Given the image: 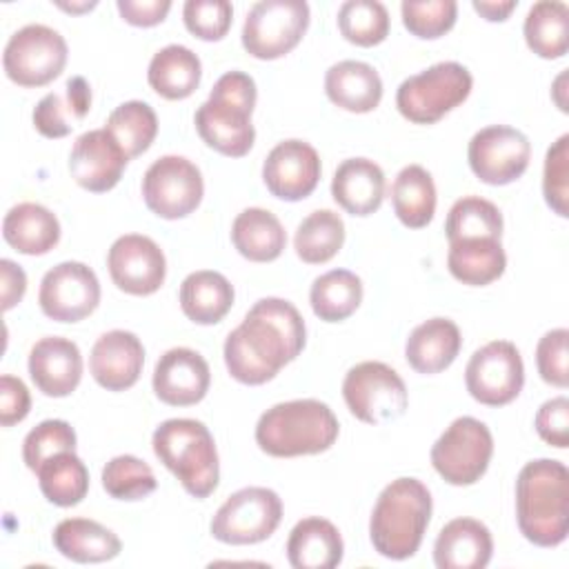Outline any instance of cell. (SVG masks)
Segmentation results:
<instances>
[{"label": "cell", "mask_w": 569, "mask_h": 569, "mask_svg": "<svg viewBox=\"0 0 569 569\" xmlns=\"http://www.w3.org/2000/svg\"><path fill=\"white\" fill-rule=\"evenodd\" d=\"M307 342L300 311L282 298H260L229 331L224 340V365L242 385H264L296 360Z\"/></svg>", "instance_id": "6da1fadb"}, {"label": "cell", "mask_w": 569, "mask_h": 569, "mask_svg": "<svg viewBox=\"0 0 569 569\" xmlns=\"http://www.w3.org/2000/svg\"><path fill=\"white\" fill-rule=\"evenodd\" d=\"M520 533L536 547H558L569 531V471L551 458L527 462L516 478Z\"/></svg>", "instance_id": "7a4b0ae2"}, {"label": "cell", "mask_w": 569, "mask_h": 569, "mask_svg": "<svg viewBox=\"0 0 569 569\" xmlns=\"http://www.w3.org/2000/svg\"><path fill=\"white\" fill-rule=\"evenodd\" d=\"M431 520V493L418 478H396L378 496L369 538L373 549L389 560L411 558Z\"/></svg>", "instance_id": "3957f363"}, {"label": "cell", "mask_w": 569, "mask_h": 569, "mask_svg": "<svg viewBox=\"0 0 569 569\" xmlns=\"http://www.w3.org/2000/svg\"><path fill=\"white\" fill-rule=\"evenodd\" d=\"M256 98V82L249 73L236 69L222 73L193 116L198 136L218 153L242 158L256 140L251 124Z\"/></svg>", "instance_id": "277c9868"}, {"label": "cell", "mask_w": 569, "mask_h": 569, "mask_svg": "<svg viewBox=\"0 0 569 569\" xmlns=\"http://www.w3.org/2000/svg\"><path fill=\"white\" fill-rule=\"evenodd\" d=\"M340 433L329 405L316 398L287 400L269 407L256 425L258 447L273 458L313 456L327 451Z\"/></svg>", "instance_id": "5b68a950"}, {"label": "cell", "mask_w": 569, "mask_h": 569, "mask_svg": "<svg viewBox=\"0 0 569 569\" xmlns=\"http://www.w3.org/2000/svg\"><path fill=\"white\" fill-rule=\"evenodd\" d=\"M158 460L180 480L184 491L198 500L213 493L220 478L218 449L209 427L193 418H169L151 438Z\"/></svg>", "instance_id": "8992f818"}, {"label": "cell", "mask_w": 569, "mask_h": 569, "mask_svg": "<svg viewBox=\"0 0 569 569\" xmlns=\"http://www.w3.org/2000/svg\"><path fill=\"white\" fill-rule=\"evenodd\" d=\"M473 87L469 69L460 62L445 60L409 76L396 91V107L409 122L433 124L445 113L462 104Z\"/></svg>", "instance_id": "52a82bcc"}, {"label": "cell", "mask_w": 569, "mask_h": 569, "mask_svg": "<svg viewBox=\"0 0 569 569\" xmlns=\"http://www.w3.org/2000/svg\"><path fill=\"white\" fill-rule=\"evenodd\" d=\"M493 456V436L489 427L473 418H456L431 447V465L438 476L456 487L478 482Z\"/></svg>", "instance_id": "ba28073f"}, {"label": "cell", "mask_w": 569, "mask_h": 569, "mask_svg": "<svg viewBox=\"0 0 569 569\" xmlns=\"http://www.w3.org/2000/svg\"><path fill=\"white\" fill-rule=\"evenodd\" d=\"M347 409L367 425L400 418L409 405L405 380L385 362L365 360L351 367L342 380Z\"/></svg>", "instance_id": "9c48e42d"}, {"label": "cell", "mask_w": 569, "mask_h": 569, "mask_svg": "<svg viewBox=\"0 0 569 569\" xmlns=\"http://www.w3.org/2000/svg\"><path fill=\"white\" fill-rule=\"evenodd\" d=\"M280 520L282 500L273 489L244 487L218 507L209 531L224 545H256L267 540Z\"/></svg>", "instance_id": "30bf717a"}, {"label": "cell", "mask_w": 569, "mask_h": 569, "mask_svg": "<svg viewBox=\"0 0 569 569\" xmlns=\"http://www.w3.org/2000/svg\"><path fill=\"white\" fill-rule=\"evenodd\" d=\"M309 27L305 0H260L242 24V47L258 60H276L289 53Z\"/></svg>", "instance_id": "8fae6325"}, {"label": "cell", "mask_w": 569, "mask_h": 569, "mask_svg": "<svg viewBox=\"0 0 569 569\" xmlns=\"http://www.w3.org/2000/svg\"><path fill=\"white\" fill-rule=\"evenodd\" d=\"M69 47L60 31L47 24H24L4 44L2 67L20 87H42L56 80L67 64Z\"/></svg>", "instance_id": "7c38bea8"}, {"label": "cell", "mask_w": 569, "mask_h": 569, "mask_svg": "<svg viewBox=\"0 0 569 569\" xmlns=\"http://www.w3.org/2000/svg\"><path fill=\"white\" fill-rule=\"evenodd\" d=\"M469 396L487 407H502L518 398L525 385V365L509 340H491L476 349L465 369Z\"/></svg>", "instance_id": "4fadbf2b"}, {"label": "cell", "mask_w": 569, "mask_h": 569, "mask_svg": "<svg viewBox=\"0 0 569 569\" xmlns=\"http://www.w3.org/2000/svg\"><path fill=\"white\" fill-rule=\"evenodd\" d=\"M202 196V173L184 156H162L142 176L144 204L158 218H184L198 209Z\"/></svg>", "instance_id": "5bb4252c"}, {"label": "cell", "mask_w": 569, "mask_h": 569, "mask_svg": "<svg viewBox=\"0 0 569 569\" xmlns=\"http://www.w3.org/2000/svg\"><path fill=\"white\" fill-rule=\"evenodd\" d=\"M469 167L478 180L502 187L518 180L531 158L529 138L507 124H489L473 133L467 147Z\"/></svg>", "instance_id": "9a60e30c"}, {"label": "cell", "mask_w": 569, "mask_h": 569, "mask_svg": "<svg viewBox=\"0 0 569 569\" xmlns=\"http://www.w3.org/2000/svg\"><path fill=\"white\" fill-rule=\"evenodd\" d=\"M38 302L47 318L78 322L91 316L100 302L98 276L84 262H60L42 276Z\"/></svg>", "instance_id": "2e32d148"}, {"label": "cell", "mask_w": 569, "mask_h": 569, "mask_svg": "<svg viewBox=\"0 0 569 569\" xmlns=\"http://www.w3.org/2000/svg\"><path fill=\"white\" fill-rule=\"evenodd\" d=\"M107 269L118 289L131 296L156 293L167 276L162 249L142 233H124L107 251Z\"/></svg>", "instance_id": "e0dca14e"}, {"label": "cell", "mask_w": 569, "mask_h": 569, "mask_svg": "<svg viewBox=\"0 0 569 569\" xmlns=\"http://www.w3.org/2000/svg\"><path fill=\"white\" fill-rule=\"evenodd\" d=\"M320 156L318 151L298 138L278 142L264 158L262 180L271 196L296 202L307 198L320 180Z\"/></svg>", "instance_id": "ac0fdd59"}, {"label": "cell", "mask_w": 569, "mask_h": 569, "mask_svg": "<svg viewBox=\"0 0 569 569\" xmlns=\"http://www.w3.org/2000/svg\"><path fill=\"white\" fill-rule=\"evenodd\" d=\"M129 158L107 129H91L76 138L69 153V173L87 191L104 193L113 189Z\"/></svg>", "instance_id": "d6986e66"}, {"label": "cell", "mask_w": 569, "mask_h": 569, "mask_svg": "<svg viewBox=\"0 0 569 569\" xmlns=\"http://www.w3.org/2000/svg\"><path fill=\"white\" fill-rule=\"evenodd\" d=\"M151 385L164 405L189 407L207 396L211 371L198 351L189 347H173L158 358Z\"/></svg>", "instance_id": "ffe728a7"}, {"label": "cell", "mask_w": 569, "mask_h": 569, "mask_svg": "<svg viewBox=\"0 0 569 569\" xmlns=\"http://www.w3.org/2000/svg\"><path fill=\"white\" fill-rule=\"evenodd\" d=\"M144 365V347L140 338L124 329L102 333L89 356V371L93 380L107 391H124L140 378Z\"/></svg>", "instance_id": "44dd1931"}, {"label": "cell", "mask_w": 569, "mask_h": 569, "mask_svg": "<svg viewBox=\"0 0 569 569\" xmlns=\"http://www.w3.org/2000/svg\"><path fill=\"white\" fill-rule=\"evenodd\" d=\"M29 376L44 396H69L82 378V353L78 345L60 336L40 338L29 351Z\"/></svg>", "instance_id": "7402d4cb"}, {"label": "cell", "mask_w": 569, "mask_h": 569, "mask_svg": "<svg viewBox=\"0 0 569 569\" xmlns=\"http://www.w3.org/2000/svg\"><path fill=\"white\" fill-rule=\"evenodd\" d=\"M491 556V531L476 518L449 520L433 542V562L438 569H482Z\"/></svg>", "instance_id": "603a6c76"}, {"label": "cell", "mask_w": 569, "mask_h": 569, "mask_svg": "<svg viewBox=\"0 0 569 569\" xmlns=\"http://www.w3.org/2000/svg\"><path fill=\"white\" fill-rule=\"evenodd\" d=\"M333 200L351 216H369L385 200V171L369 158H347L331 180Z\"/></svg>", "instance_id": "cb8c5ba5"}, {"label": "cell", "mask_w": 569, "mask_h": 569, "mask_svg": "<svg viewBox=\"0 0 569 569\" xmlns=\"http://www.w3.org/2000/svg\"><path fill=\"white\" fill-rule=\"evenodd\" d=\"M462 336L453 320L429 318L413 327L405 342V358L418 373L431 376L445 371L460 353Z\"/></svg>", "instance_id": "d4e9b609"}, {"label": "cell", "mask_w": 569, "mask_h": 569, "mask_svg": "<svg viewBox=\"0 0 569 569\" xmlns=\"http://www.w3.org/2000/svg\"><path fill=\"white\" fill-rule=\"evenodd\" d=\"M342 553L338 527L320 516L302 518L287 538V558L296 569H333L342 562Z\"/></svg>", "instance_id": "484cf974"}, {"label": "cell", "mask_w": 569, "mask_h": 569, "mask_svg": "<svg viewBox=\"0 0 569 569\" xmlns=\"http://www.w3.org/2000/svg\"><path fill=\"white\" fill-rule=\"evenodd\" d=\"M325 93L345 111L367 113L382 100V78L369 62L340 60L325 73Z\"/></svg>", "instance_id": "4316f807"}, {"label": "cell", "mask_w": 569, "mask_h": 569, "mask_svg": "<svg viewBox=\"0 0 569 569\" xmlns=\"http://www.w3.org/2000/svg\"><path fill=\"white\" fill-rule=\"evenodd\" d=\"M2 238L24 256H44L60 240V222L38 202H20L2 218Z\"/></svg>", "instance_id": "83f0119b"}, {"label": "cell", "mask_w": 569, "mask_h": 569, "mask_svg": "<svg viewBox=\"0 0 569 569\" xmlns=\"http://www.w3.org/2000/svg\"><path fill=\"white\" fill-rule=\"evenodd\" d=\"M91 109V87L82 76H71L62 93H47L33 109V127L44 138H64Z\"/></svg>", "instance_id": "f1b7e54d"}, {"label": "cell", "mask_w": 569, "mask_h": 569, "mask_svg": "<svg viewBox=\"0 0 569 569\" xmlns=\"http://www.w3.org/2000/svg\"><path fill=\"white\" fill-rule=\"evenodd\" d=\"M53 547L60 556L73 562H107L113 560L122 542L104 525L89 518H64L53 529Z\"/></svg>", "instance_id": "f546056e"}, {"label": "cell", "mask_w": 569, "mask_h": 569, "mask_svg": "<svg viewBox=\"0 0 569 569\" xmlns=\"http://www.w3.org/2000/svg\"><path fill=\"white\" fill-rule=\"evenodd\" d=\"M231 242L238 253L251 262L276 260L287 244L282 222L262 207L242 209L231 224Z\"/></svg>", "instance_id": "4dcf8cb0"}, {"label": "cell", "mask_w": 569, "mask_h": 569, "mask_svg": "<svg viewBox=\"0 0 569 569\" xmlns=\"http://www.w3.org/2000/svg\"><path fill=\"white\" fill-rule=\"evenodd\" d=\"M202 78L200 58L184 44H167L153 53L147 80L149 87L167 98V100H182L189 98Z\"/></svg>", "instance_id": "1f68e13d"}, {"label": "cell", "mask_w": 569, "mask_h": 569, "mask_svg": "<svg viewBox=\"0 0 569 569\" xmlns=\"http://www.w3.org/2000/svg\"><path fill=\"white\" fill-rule=\"evenodd\" d=\"M449 273L469 287H485L498 280L507 267V253L496 238H469L449 242Z\"/></svg>", "instance_id": "d6a6232c"}, {"label": "cell", "mask_w": 569, "mask_h": 569, "mask_svg": "<svg viewBox=\"0 0 569 569\" xmlns=\"http://www.w3.org/2000/svg\"><path fill=\"white\" fill-rule=\"evenodd\" d=\"M231 282L211 269L189 273L180 284V309L196 325L220 322L233 305Z\"/></svg>", "instance_id": "836d02e7"}, {"label": "cell", "mask_w": 569, "mask_h": 569, "mask_svg": "<svg viewBox=\"0 0 569 569\" xmlns=\"http://www.w3.org/2000/svg\"><path fill=\"white\" fill-rule=\"evenodd\" d=\"M391 204L398 220L409 229H422L436 213V184L420 164H407L391 184Z\"/></svg>", "instance_id": "e575fe53"}, {"label": "cell", "mask_w": 569, "mask_h": 569, "mask_svg": "<svg viewBox=\"0 0 569 569\" xmlns=\"http://www.w3.org/2000/svg\"><path fill=\"white\" fill-rule=\"evenodd\" d=\"M527 47L547 60L562 58L569 49V7L560 0L533 2L525 24Z\"/></svg>", "instance_id": "d590c367"}, {"label": "cell", "mask_w": 569, "mask_h": 569, "mask_svg": "<svg viewBox=\"0 0 569 569\" xmlns=\"http://www.w3.org/2000/svg\"><path fill=\"white\" fill-rule=\"evenodd\" d=\"M42 496L56 507H76L89 491V471L76 451H62L47 458L38 469Z\"/></svg>", "instance_id": "8d00e7d4"}, {"label": "cell", "mask_w": 569, "mask_h": 569, "mask_svg": "<svg viewBox=\"0 0 569 569\" xmlns=\"http://www.w3.org/2000/svg\"><path fill=\"white\" fill-rule=\"evenodd\" d=\"M309 302L320 320L340 322L360 307L362 280L349 269H331L313 280Z\"/></svg>", "instance_id": "74e56055"}, {"label": "cell", "mask_w": 569, "mask_h": 569, "mask_svg": "<svg viewBox=\"0 0 569 569\" xmlns=\"http://www.w3.org/2000/svg\"><path fill=\"white\" fill-rule=\"evenodd\" d=\"M345 244V222L331 209L311 211L296 229L293 249L307 264L329 262Z\"/></svg>", "instance_id": "f35d334b"}, {"label": "cell", "mask_w": 569, "mask_h": 569, "mask_svg": "<svg viewBox=\"0 0 569 569\" xmlns=\"http://www.w3.org/2000/svg\"><path fill=\"white\" fill-rule=\"evenodd\" d=\"M104 129L116 138V142L124 149L127 158H136L144 153L158 136V116L151 104L142 100H127L118 104L109 118Z\"/></svg>", "instance_id": "ab89813d"}, {"label": "cell", "mask_w": 569, "mask_h": 569, "mask_svg": "<svg viewBox=\"0 0 569 569\" xmlns=\"http://www.w3.org/2000/svg\"><path fill=\"white\" fill-rule=\"evenodd\" d=\"M445 233L449 242L469 240V238L500 240L502 213L493 202L480 196H465L451 204L445 220Z\"/></svg>", "instance_id": "60d3db41"}, {"label": "cell", "mask_w": 569, "mask_h": 569, "mask_svg": "<svg viewBox=\"0 0 569 569\" xmlns=\"http://www.w3.org/2000/svg\"><path fill=\"white\" fill-rule=\"evenodd\" d=\"M338 29L351 44H380L389 33V11L378 0H347L338 9Z\"/></svg>", "instance_id": "b9f144b4"}, {"label": "cell", "mask_w": 569, "mask_h": 569, "mask_svg": "<svg viewBox=\"0 0 569 569\" xmlns=\"http://www.w3.org/2000/svg\"><path fill=\"white\" fill-rule=\"evenodd\" d=\"M102 487L116 500H142L156 491L158 480L144 460L122 453L102 467Z\"/></svg>", "instance_id": "7bdbcfd3"}, {"label": "cell", "mask_w": 569, "mask_h": 569, "mask_svg": "<svg viewBox=\"0 0 569 569\" xmlns=\"http://www.w3.org/2000/svg\"><path fill=\"white\" fill-rule=\"evenodd\" d=\"M400 13L409 33L433 40L456 24L458 4L456 0H405Z\"/></svg>", "instance_id": "ee69618b"}, {"label": "cell", "mask_w": 569, "mask_h": 569, "mask_svg": "<svg viewBox=\"0 0 569 569\" xmlns=\"http://www.w3.org/2000/svg\"><path fill=\"white\" fill-rule=\"evenodd\" d=\"M62 451H76V431L67 420H42L22 442V460L31 471Z\"/></svg>", "instance_id": "f6af8a7d"}, {"label": "cell", "mask_w": 569, "mask_h": 569, "mask_svg": "<svg viewBox=\"0 0 569 569\" xmlns=\"http://www.w3.org/2000/svg\"><path fill=\"white\" fill-rule=\"evenodd\" d=\"M545 202L560 218L569 216V133H562L545 156L542 171Z\"/></svg>", "instance_id": "bcb514c9"}, {"label": "cell", "mask_w": 569, "mask_h": 569, "mask_svg": "<svg viewBox=\"0 0 569 569\" xmlns=\"http://www.w3.org/2000/svg\"><path fill=\"white\" fill-rule=\"evenodd\" d=\"M182 20L200 40H220L231 27L233 7L227 0H187L182 7Z\"/></svg>", "instance_id": "7dc6e473"}, {"label": "cell", "mask_w": 569, "mask_h": 569, "mask_svg": "<svg viewBox=\"0 0 569 569\" xmlns=\"http://www.w3.org/2000/svg\"><path fill=\"white\" fill-rule=\"evenodd\" d=\"M567 338H569V331L565 327H558L547 331L536 345V365H538L540 378L560 389L569 385Z\"/></svg>", "instance_id": "c3c4849f"}, {"label": "cell", "mask_w": 569, "mask_h": 569, "mask_svg": "<svg viewBox=\"0 0 569 569\" xmlns=\"http://www.w3.org/2000/svg\"><path fill=\"white\" fill-rule=\"evenodd\" d=\"M533 427L547 445H551L556 449H567V445H569V400H567V396H558V398L542 402L533 418Z\"/></svg>", "instance_id": "681fc988"}, {"label": "cell", "mask_w": 569, "mask_h": 569, "mask_svg": "<svg viewBox=\"0 0 569 569\" xmlns=\"http://www.w3.org/2000/svg\"><path fill=\"white\" fill-rule=\"evenodd\" d=\"M31 409V396L27 385L16 376H0V425L11 427L27 418Z\"/></svg>", "instance_id": "f907efd6"}, {"label": "cell", "mask_w": 569, "mask_h": 569, "mask_svg": "<svg viewBox=\"0 0 569 569\" xmlns=\"http://www.w3.org/2000/svg\"><path fill=\"white\" fill-rule=\"evenodd\" d=\"M116 7L129 24L153 27L167 18L171 0H118Z\"/></svg>", "instance_id": "816d5d0a"}, {"label": "cell", "mask_w": 569, "mask_h": 569, "mask_svg": "<svg viewBox=\"0 0 569 569\" xmlns=\"http://www.w3.org/2000/svg\"><path fill=\"white\" fill-rule=\"evenodd\" d=\"M0 293H2V309L9 311L11 307H16L24 291H27V273L22 271L20 264H16L9 258L0 260Z\"/></svg>", "instance_id": "f5cc1de1"}, {"label": "cell", "mask_w": 569, "mask_h": 569, "mask_svg": "<svg viewBox=\"0 0 569 569\" xmlns=\"http://www.w3.org/2000/svg\"><path fill=\"white\" fill-rule=\"evenodd\" d=\"M473 9L489 22H502L516 9V0H473Z\"/></svg>", "instance_id": "db71d44e"}, {"label": "cell", "mask_w": 569, "mask_h": 569, "mask_svg": "<svg viewBox=\"0 0 569 569\" xmlns=\"http://www.w3.org/2000/svg\"><path fill=\"white\" fill-rule=\"evenodd\" d=\"M56 4L64 11H71V13H80V11H89L93 9L98 2L96 0H84V2H62V0H56Z\"/></svg>", "instance_id": "11a10c76"}, {"label": "cell", "mask_w": 569, "mask_h": 569, "mask_svg": "<svg viewBox=\"0 0 569 569\" xmlns=\"http://www.w3.org/2000/svg\"><path fill=\"white\" fill-rule=\"evenodd\" d=\"M565 82H567V71H562L558 78H556V84H553V98H556V102H558V107H560V111H569V107H567V100L565 98H560V93H562V89H565Z\"/></svg>", "instance_id": "9f6ffc18"}]
</instances>
